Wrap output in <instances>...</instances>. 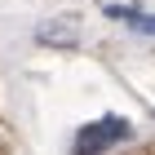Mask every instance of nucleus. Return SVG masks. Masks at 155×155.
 <instances>
[{
	"instance_id": "f03ea898",
	"label": "nucleus",
	"mask_w": 155,
	"mask_h": 155,
	"mask_svg": "<svg viewBox=\"0 0 155 155\" xmlns=\"http://www.w3.org/2000/svg\"><path fill=\"white\" fill-rule=\"evenodd\" d=\"M36 40L40 45H53V49H75L80 45V27L71 18H49V22L36 27Z\"/></svg>"
},
{
	"instance_id": "7ed1b4c3",
	"label": "nucleus",
	"mask_w": 155,
	"mask_h": 155,
	"mask_svg": "<svg viewBox=\"0 0 155 155\" xmlns=\"http://www.w3.org/2000/svg\"><path fill=\"white\" fill-rule=\"evenodd\" d=\"M107 18H115V22L133 27V31L155 36V13H146V9H133V5H107Z\"/></svg>"
},
{
	"instance_id": "f257e3e1",
	"label": "nucleus",
	"mask_w": 155,
	"mask_h": 155,
	"mask_svg": "<svg viewBox=\"0 0 155 155\" xmlns=\"http://www.w3.org/2000/svg\"><path fill=\"white\" fill-rule=\"evenodd\" d=\"M129 133H133V129H129V120H120V115H102V120L84 124V129L71 137V155H107L111 146H120Z\"/></svg>"
}]
</instances>
